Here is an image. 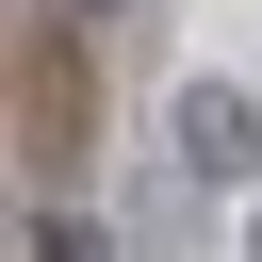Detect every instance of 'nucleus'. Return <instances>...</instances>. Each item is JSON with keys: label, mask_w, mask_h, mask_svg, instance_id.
<instances>
[{"label": "nucleus", "mask_w": 262, "mask_h": 262, "mask_svg": "<svg viewBox=\"0 0 262 262\" xmlns=\"http://www.w3.org/2000/svg\"><path fill=\"white\" fill-rule=\"evenodd\" d=\"M164 131H180V164H196V180H246V164H262V98H246V82H180V98H164Z\"/></svg>", "instance_id": "nucleus-1"}, {"label": "nucleus", "mask_w": 262, "mask_h": 262, "mask_svg": "<svg viewBox=\"0 0 262 262\" xmlns=\"http://www.w3.org/2000/svg\"><path fill=\"white\" fill-rule=\"evenodd\" d=\"M33 262H115V229L98 213H33Z\"/></svg>", "instance_id": "nucleus-2"}, {"label": "nucleus", "mask_w": 262, "mask_h": 262, "mask_svg": "<svg viewBox=\"0 0 262 262\" xmlns=\"http://www.w3.org/2000/svg\"><path fill=\"white\" fill-rule=\"evenodd\" d=\"M246 262H262V196H246Z\"/></svg>", "instance_id": "nucleus-3"}, {"label": "nucleus", "mask_w": 262, "mask_h": 262, "mask_svg": "<svg viewBox=\"0 0 262 262\" xmlns=\"http://www.w3.org/2000/svg\"><path fill=\"white\" fill-rule=\"evenodd\" d=\"M66 16H115V0H66Z\"/></svg>", "instance_id": "nucleus-4"}]
</instances>
